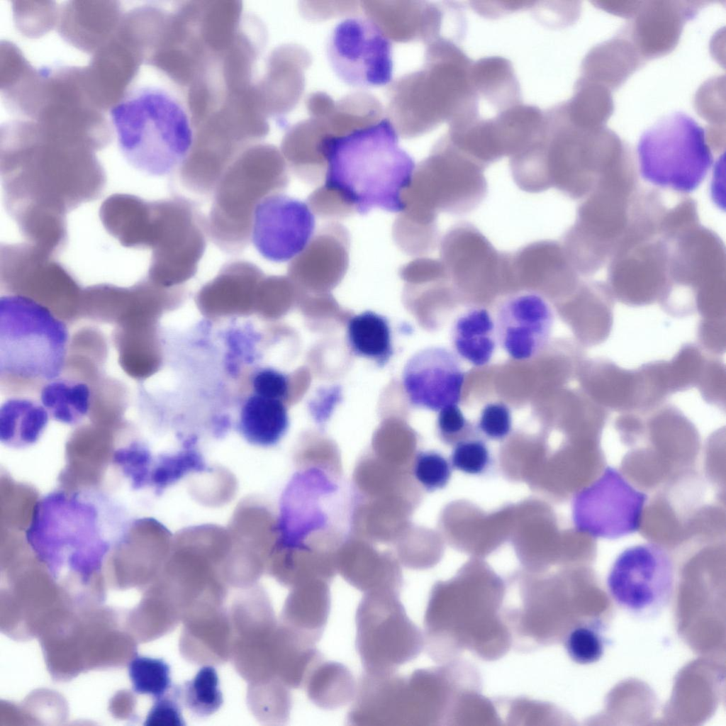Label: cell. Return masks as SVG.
<instances>
[{"label":"cell","mask_w":726,"mask_h":726,"mask_svg":"<svg viewBox=\"0 0 726 726\" xmlns=\"http://www.w3.org/2000/svg\"><path fill=\"white\" fill-rule=\"evenodd\" d=\"M154 251L150 273L159 283L179 284L191 279L206 248V216L191 199L174 196L152 203Z\"/></svg>","instance_id":"10"},{"label":"cell","mask_w":726,"mask_h":726,"mask_svg":"<svg viewBox=\"0 0 726 726\" xmlns=\"http://www.w3.org/2000/svg\"><path fill=\"white\" fill-rule=\"evenodd\" d=\"M347 338L354 354L369 359L380 367L393 355L389 323L376 312L367 311L352 317L347 323Z\"/></svg>","instance_id":"28"},{"label":"cell","mask_w":726,"mask_h":726,"mask_svg":"<svg viewBox=\"0 0 726 726\" xmlns=\"http://www.w3.org/2000/svg\"><path fill=\"white\" fill-rule=\"evenodd\" d=\"M392 237L402 252L417 257L432 252L440 242L437 224L415 220L402 212L393 222Z\"/></svg>","instance_id":"30"},{"label":"cell","mask_w":726,"mask_h":726,"mask_svg":"<svg viewBox=\"0 0 726 726\" xmlns=\"http://www.w3.org/2000/svg\"><path fill=\"white\" fill-rule=\"evenodd\" d=\"M494 322L503 350L514 359L527 360L537 356L547 345L554 313L542 294L524 290L502 300Z\"/></svg>","instance_id":"16"},{"label":"cell","mask_w":726,"mask_h":726,"mask_svg":"<svg viewBox=\"0 0 726 726\" xmlns=\"http://www.w3.org/2000/svg\"><path fill=\"white\" fill-rule=\"evenodd\" d=\"M314 214L306 203L283 193L264 199L253 216L251 242L272 262L291 261L313 235Z\"/></svg>","instance_id":"15"},{"label":"cell","mask_w":726,"mask_h":726,"mask_svg":"<svg viewBox=\"0 0 726 726\" xmlns=\"http://www.w3.org/2000/svg\"><path fill=\"white\" fill-rule=\"evenodd\" d=\"M253 393L259 396L284 401L288 396L289 380L286 375L272 368L257 371L251 379Z\"/></svg>","instance_id":"39"},{"label":"cell","mask_w":726,"mask_h":726,"mask_svg":"<svg viewBox=\"0 0 726 726\" xmlns=\"http://www.w3.org/2000/svg\"><path fill=\"white\" fill-rule=\"evenodd\" d=\"M330 603V590L325 581L304 583L289 598L288 618L296 632L315 644L327 625Z\"/></svg>","instance_id":"25"},{"label":"cell","mask_w":726,"mask_h":726,"mask_svg":"<svg viewBox=\"0 0 726 726\" xmlns=\"http://www.w3.org/2000/svg\"><path fill=\"white\" fill-rule=\"evenodd\" d=\"M328 167L324 182L353 211L364 215L374 208L401 212L402 194L414 161L398 143L386 118L370 121L323 140Z\"/></svg>","instance_id":"1"},{"label":"cell","mask_w":726,"mask_h":726,"mask_svg":"<svg viewBox=\"0 0 726 726\" xmlns=\"http://www.w3.org/2000/svg\"><path fill=\"white\" fill-rule=\"evenodd\" d=\"M40 399L51 418L74 425L90 412L91 391L83 381L60 376L41 386Z\"/></svg>","instance_id":"26"},{"label":"cell","mask_w":726,"mask_h":726,"mask_svg":"<svg viewBox=\"0 0 726 726\" xmlns=\"http://www.w3.org/2000/svg\"><path fill=\"white\" fill-rule=\"evenodd\" d=\"M399 593H364L358 604L355 647L365 673H395L420 652V632L407 615Z\"/></svg>","instance_id":"9"},{"label":"cell","mask_w":726,"mask_h":726,"mask_svg":"<svg viewBox=\"0 0 726 726\" xmlns=\"http://www.w3.org/2000/svg\"><path fill=\"white\" fill-rule=\"evenodd\" d=\"M180 700L194 714L207 716L217 711L223 703L218 674L214 667H201L190 681L178 687Z\"/></svg>","instance_id":"29"},{"label":"cell","mask_w":726,"mask_h":726,"mask_svg":"<svg viewBox=\"0 0 726 726\" xmlns=\"http://www.w3.org/2000/svg\"><path fill=\"white\" fill-rule=\"evenodd\" d=\"M605 625L600 619H593L573 628L568 634L565 648L569 657L579 664L597 662L607 646Z\"/></svg>","instance_id":"31"},{"label":"cell","mask_w":726,"mask_h":726,"mask_svg":"<svg viewBox=\"0 0 726 726\" xmlns=\"http://www.w3.org/2000/svg\"><path fill=\"white\" fill-rule=\"evenodd\" d=\"M286 164L275 150L259 148L228 168L213 194L206 216L208 238L222 252L238 255L251 242L255 210L266 197L289 184Z\"/></svg>","instance_id":"5"},{"label":"cell","mask_w":726,"mask_h":726,"mask_svg":"<svg viewBox=\"0 0 726 726\" xmlns=\"http://www.w3.org/2000/svg\"><path fill=\"white\" fill-rule=\"evenodd\" d=\"M708 143L705 130L687 114L664 116L640 138L637 150L642 178L661 189L693 191L713 162Z\"/></svg>","instance_id":"7"},{"label":"cell","mask_w":726,"mask_h":726,"mask_svg":"<svg viewBox=\"0 0 726 726\" xmlns=\"http://www.w3.org/2000/svg\"><path fill=\"white\" fill-rule=\"evenodd\" d=\"M128 671L136 693L157 698L171 688L170 667L162 659L138 655L130 661Z\"/></svg>","instance_id":"32"},{"label":"cell","mask_w":726,"mask_h":726,"mask_svg":"<svg viewBox=\"0 0 726 726\" xmlns=\"http://www.w3.org/2000/svg\"><path fill=\"white\" fill-rule=\"evenodd\" d=\"M180 697L178 687L172 693L169 691L164 696L155 698V701L149 711L145 722L146 726H182L184 721L180 708Z\"/></svg>","instance_id":"38"},{"label":"cell","mask_w":726,"mask_h":726,"mask_svg":"<svg viewBox=\"0 0 726 726\" xmlns=\"http://www.w3.org/2000/svg\"><path fill=\"white\" fill-rule=\"evenodd\" d=\"M508 279L525 282L562 281L576 285L579 274L568 259L561 242L539 240L508 253Z\"/></svg>","instance_id":"21"},{"label":"cell","mask_w":726,"mask_h":726,"mask_svg":"<svg viewBox=\"0 0 726 726\" xmlns=\"http://www.w3.org/2000/svg\"><path fill=\"white\" fill-rule=\"evenodd\" d=\"M289 425L288 412L282 401L253 393L242 406L239 430L244 438L254 445H275L284 436Z\"/></svg>","instance_id":"23"},{"label":"cell","mask_w":726,"mask_h":726,"mask_svg":"<svg viewBox=\"0 0 726 726\" xmlns=\"http://www.w3.org/2000/svg\"><path fill=\"white\" fill-rule=\"evenodd\" d=\"M449 461L441 453L427 450L419 452L415 458L413 473L418 482L428 491L445 488L452 476Z\"/></svg>","instance_id":"34"},{"label":"cell","mask_w":726,"mask_h":726,"mask_svg":"<svg viewBox=\"0 0 726 726\" xmlns=\"http://www.w3.org/2000/svg\"><path fill=\"white\" fill-rule=\"evenodd\" d=\"M669 243L662 230L637 229L620 242L609 261L613 298L630 305L661 301L666 286Z\"/></svg>","instance_id":"12"},{"label":"cell","mask_w":726,"mask_h":726,"mask_svg":"<svg viewBox=\"0 0 726 726\" xmlns=\"http://www.w3.org/2000/svg\"><path fill=\"white\" fill-rule=\"evenodd\" d=\"M491 457L484 440L472 435L453 445L449 462L452 469L469 475L484 474Z\"/></svg>","instance_id":"33"},{"label":"cell","mask_w":726,"mask_h":726,"mask_svg":"<svg viewBox=\"0 0 726 726\" xmlns=\"http://www.w3.org/2000/svg\"><path fill=\"white\" fill-rule=\"evenodd\" d=\"M50 418L40 402L24 397L6 399L0 408V440L5 445L24 448L35 444Z\"/></svg>","instance_id":"24"},{"label":"cell","mask_w":726,"mask_h":726,"mask_svg":"<svg viewBox=\"0 0 726 726\" xmlns=\"http://www.w3.org/2000/svg\"><path fill=\"white\" fill-rule=\"evenodd\" d=\"M130 523L123 507L99 493L53 492L37 503L26 537L52 569L67 565L85 574L100 567Z\"/></svg>","instance_id":"2"},{"label":"cell","mask_w":726,"mask_h":726,"mask_svg":"<svg viewBox=\"0 0 726 726\" xmlns=\"http://www.w3.org/2000/svg\"><path fill=\"white\" fill-rule=\"evenodd\" d=\"M437 429L440 439L451 445L474 435L471 425L457 404L448 406L438 411Z\"/></svg>","instance_id":"37"},{"label":"cell","mask_w":726,"mask_h":726,"mask_svg":"<svg viewBox=\"0 0 726 726\" xmlns=\"http://www.w3.org/2000/svg\"><path fill=\"white\" fill-rule=\"evenodd\" d=\"M121 153L135 169L164 177L179 170L194 147V132L184 104L158 86L128 91L110 111Z\"/></svg>","instance_id":"3"},{"label":"cell","mask_w":726,"mask_h":726,"mask_svg":"<svg viewBox=\"0 0 726 726\" xmlns=\"http://www.w3.org/2000/svg\"><path fill=\"white\" fill-rule=\"evenodd\" d=\"M350 235L337 222H330L313 234L287 268L293 281L309 286L330 287L346 274L350 262Z\"/></svg>","instance_id":"19"},{"label":"cell","mask_w":726,"mask_h":726,"mask_svg":"<svg viewBox=\"0 0 726 726\" xmlns=\"http://www.w3.org/2000/svg\"><path fill=\"white\" fill-rule=\"evenodd\" d=\"M550 143L540 141L551 188L572 199L586 197L612 172L633 159L630 149L605 125L569 119Z\"/></svg>","instance_id":"6"},{"label":"cell","mask_w":726,"mask_h":726,"mask_svg":"<svg viewBox=\"0 0 726 726\" xmlns=\"http://www.w3.org/2000/svg\"><path fill=\"white\" fill-rule=\"evenodd\" d=\"M306 203L314 215L322 218L340 219L354 214L342 199L323 184L309 194Z\"/></svg>","instance_id":"36"},{"label":"cell","mask_w":726,"mask_h":726,"mask_svg":"<svg viewBox=\"0 0 726 726\" xmlns=\"http://www.w3.org/2000/svg\"><path fill=\"white\" fill-rule=\"evenodd\" d=\"M484 169L456 146L440 144L415 166L402 194V211L427 221H437L440 212H471L487 194Z\"/></svg>","instance_id":"8"},{"label":"cell","mask_w":726,"mask_h":726,"mask_svg":"<svg viewBox=\"0 0 726 726\" xmlns=\"http://www.w3.org/2000/svg\"><path fill=\"white\" fill-rule=\"evenodd\" d=\"M646 495L632 486L614 468L578 492L572 501L577 531L595 537L615 539L639 528Z\"/></svg>","instance_id":"14"},{"label":"cell","mask_w":726,"mask_h":726,"mask_svg":"<svg viewBox=\"0 0 726 726\" xmlns=\"http://www.w3.org/2000/svg\"><path fill=\"white\" fill-rule=\"evenodd\" d=\"M650 1L637 7V15L624 32L644 60L664 55L676 45L685 22L703 2Z\"/></svg>","instance_id":"20"},{"label":"cell","mask_w":726,"mask_h":726,"mask_svg":"<svg viewBox=\"0 0 726 726\" xmlns=\"http://www.w3.org/2000/svg\"><path fill=\"white\" fill-rule=\"evenodd\" d=\"M327 56L336 75L352 86L379 87L392 80L391 43L369 17H348L338 23L330 34Z\"/></svg>","instance_id":"13"},{"label":"cell","mask_w":726,"mask_h":726,"mask_svg":"<svg viewBox=\"0 0 726 726\" xmlns=\"http://www.w3.org/2000/svg\"><path fill=\"white\" fill-rule=\"evenodd\" d=\"M608 592L625 610L652 618L668 605L674 583V564L660 546L645 543L622 552L607 577Z\"/></svg>","instance_id":"11"},{"label":"cell","mask_w":726,"mask_h":726,"mask_svg":"<svg viewBox=\"0 0 726 726\" xmlns=\"http://www.w3.org/2000/svg\"><path fill=\"white\" fill-rule=\"evenodd\" d=\"M308 698L317 707L335 710L352 701L357 682L342 664L320 661L311 671L305 683Z\"/></svg>","instance_id":"27"},{"label":"cell","mask_w":726,"mask_h":726,"mask_svg":"<svg viewBox=\"0 0 726 726\" xmlns=\"http://www.w3.org/2000/svg\"><path fill=\"white\" fill-rule=\"evenodd\" d=\"M465 374L459 357L440 346L413 354L403 372L404 390L412 404L432 411L459 403Z\"/></svg>","instance_id":"17"},{"label":"cell","mask_w":726,"mask_h":726,"mask_svg":"<svg viewBox=\"0 0 726 726\" xmlns=\"http://www.w3.org/2000/svg\"><path fill=\"white\" fill-rule=\"evenodd\" d=\"M69 341L66 323L45 305L23 294L1 296V381L43 385L60 377Z\"/></svg>","instance_id":"4"},{"label":"cell","mask_w":726,"mask_h":726,"mask_svg":"<svg viewBox=\"0 0 726 726\" xmlns=\"http://www.w3.org/2000/svg\"><path fill=\"white\" fill-rule=\"evenodd\" d=\"M454 352L476 367L488 364L498 341L495 322L483 307H471L454 320L451 330Z\"/></svg>","instance_id":"22"},{"label":"cell","mask_w":726,"mask_h":726,"mask_svg":"<svg viewBox=\"0 0 726 726\" xmlns=\"http://www.w3.org/2000/svg\"><path fill=\"white\" fill-rule=\"evenodd\" d=\"M440 260L459 281L506 280V252H498L472 223L452 226L439 242Z\"/></svg>","instance_id":"18"},{"label":"cell","mask_w":726,"mask_h":726,"mask_svg":"<svg viewBox=\"0 0 726 726\" xmlns=\"http://www.w3.org/2000/svg\"><path fill=\"white\" fill-rule=\"evenodd\" d=\"M476 428L479 432L487 439H505L512 430L510 408L503 403H487L481 411Z\"/></svg>","instance_id":"35"}]
</instances>
